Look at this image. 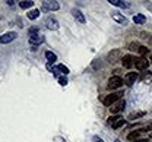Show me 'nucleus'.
I'll list each match as a JSON object with an SVG mask.
<instances>
[{
	"instance_id": "1",
	"label": "nucleus",
	"mask_w": 152,
	"mask_h": 142,
	"mask_svg": "<svg viewBox=\"0 0 152 142\" xmlns=\"http://www.w3.org/2000/svg\"><path fill=\"white\" fill-rule=\"evenodd\" d=\"M28 37H29V43H31V44H34V45H37V44L42 43V35L38 32V28H37V27H34V28H31V29H29Z\"/></svg>"
},
{
	"instance_id": "21",
	"label": "nucleus",
	"mask_w": 152,
	"mask_h": 142,
	"mask_svg": "<svg viewBox=\"0 0 152 142\" xmlns=\"http://www.w3.org/2000/svg\"><path fill=\"white\" fill-rule=\"evenodd\" d=\"M119 54H120V51H119V50H114L113 53H110V54H108V59H110L111 62H114V60H116V57H117Z\"/></svg>"
},
{
	"instance_id": "7",
	"label": "nucleus",
	"mask_w": 152,
	"mask_h": 142,
	"mask_svg": "<svg viewBox=\"0 0 152 142\" xmlns=\"http://www.w3.org/2000/svg\"><path fill=\"white\" fill-rule=\"evenodd\" d=\"M124 108V100H119V101H116L113 106H110V111L111 113H119L120 110H123Z\"/></svg>"
},
{
	"instance_id": "19",
	"label": "nucleus",
	"mask_w": 152,
	"mask_h": 142,
	"mask_svg": "<svg viewBox=\"0 0 152 142\" xmlns=\"http://www.w3.org/2000/svg\"><path fill=\"white\" fill-rule=\"evenodd\" d=\"M46 57H47L48 63H51V62H56V60H57V56H56L54 53H51V51H47V53H46Z\"/></svg>"
},
{
	"instance_id": "29",
	"label": "nucleus",
	"mask_w": 152,
	"mask_h": 142,
	"mask_svg": "<svg viewBox=\"0 0 152 142\" xmlns=\"http://www.w3.org/2000/svg\"><path fill=\"white\" fill-rule=\"evenodd\" d=\"M138 142H146V139H139Z\"/></svg>"
},
{
	"instance_id": "18",
	"label": "nucleus",
	"mask_w": 152,
	"mask_h": 142,
	"mask_svg": "<svg viewBox=\"0 0 152 142\" xmlns=\"http://www.w3.org/2000/svg\"><path fill=\"white\" fill-rule=\"evenodd\" d=\"M57 70H59L60 73H63V76H66V75L69 73V69L64 66V64H59V66H57Z\"/></svg>"
},
{
	"instance_id": "13",
	"label": "nucleus",
	"mask_w": 152,
	"mask_h": 142,
	"mask_svg": "<svg viewBox=\"0 0 152 142\" xmlns=\"http://www.w3.org/2000/svg\"><path fill=\"white\" fill-rule=\"evenodd\" d=\"M108 3H111L113 6H119V8H124V9H127L130 5L127 3V2H123V0H108Z\"/></svg>"
},
{
	"instance_id": "28",
	"label": "nucleus",
	"mask_w": 152,
	"mask_h": 142,
	"mask_svg": "<svg viewBox=\"0 0 152 142\" xmlns=\"http://www.w3.org/2000/svg\"><path fill=\"white\" fill-rule=\"evenodd\" d=\"M13 3H15L13 0H9V2H7V5H9V6H13Z\"/></svg>"
},
{
	"instance_id": "24",
	"label": "nucleus",
	"mask_w": 152,
	"mask_h": 142,
	"mask_svg": "<svg viewBox=\"0 0 152 142\" xmlns=\"http://www.w3.org/2000/svg\"><path fill=\"white\" fill-rule=\"evenodd\" d=\"M138 51H139V54H142V56H143V54H146V53H148V49H146V47H143V45H140Z\"/></svg>"
},
{
	"instance_id": "30",
	"label": "nucleus",
	"mask_w": 152,
	"mask_h": 142,
	"mask_svg": "<svg viewBox=\"0 0 152 142\" xmlns=\"http://www.w3.org/2000/svg\"><path fill=\"white\" fill-rule=\"evenodd\" d=\"M149 62H151V64H152V54H151V57H149Z\"/></svg>"
},
{
	"instance_id": "25",
	"label": "nucleus",
	"mask_w": 152,
	"mask_h": 142,
	"mask_svg": "<svg viewBox=\"0 0 152 142\" xmlns=\"http://www.w3.org/2000/svg\"><path fill=\"white\" fill-rule=\"evenodd\" d=\"M151 130H152V122H151V123H149L148 126H145L143 129H140L139 132H151Z\"/></svg>"
},
{
	"instance_id": "3",
	"label": "nucleus",
	"mask_w": 152,
	"mask_h": 142,
	"mask_svg": "<svg viewBox=\"0 0 152 142\" xmlns=\"http://www.w3.org/2000/svg\"><path fill=\"white\" fill-rule=\"evenodd\" d=\"M120 95H121V94H110V95H107V97L102 100V104L107 106V107H110V106H113L116 101L120 100Z\"/></svg>"
},
{
	"instance_id": "32",
	"label": "nucleus",
	"mask_w": 152,
	"mask_h": 142,
	"mask_svg": "<svg viewBox=\"0 0 152 142\" xmlns=\"http://www.w3.org/2000/svg\"><path fill=\"white\" fill-rule=\"evenodd\" d=\"M151 138H152V133H151Z\"/></svg>"
},
{
	"instance_id": "9",
	"label": "nucleus",
	"mask_w": 152,
	"mask_h": 142,
	"mask_svg": "<svg viewBox=\"0 0 152 142\" xmlns=\"http://www.w3.org/2000/svg\"><path fill=\"white\" fill-rule=\"evenodd\" d=\"M44 10H57L59 9V2H44L42 3Z\"/></svg>"
},
{
	"instance_id": "6",
	"label": "nucleus",
	"mask_w": 152,
	"mask_h": 142,
	"mask_svg": "<svg viewBox=\"0 0 152 142\" xmlns=\"http://www.w3.org/2000/svg\"><path fill=\"white\" fill-rule=\"evenodd\" d=\"M135 67L136 69H139V70H146L148 69V66H149V62L146 60V59H143V57H138V59H135Z\"/></svg>"
},
{
	"instance_id": "8",
	"label": "nucleus",
	"mask_w": 152,
	"mask_h": 142,
	"mask_svg": "<svg viewBox=\"0 0 152 142\" xmlns=\"http://www.w3.org/2000/svg\"><path fill=\"white\" fill-rule=\"evenodd\" d=\"M46 25H47V28H48V29H53V31L59 29V22H57L54 18H47Z\"/></svg>"
},
{
	"instance_id": "12",
	"label": "nucleus",
	"mask_w": 152,
	"mask_h": 142,
	"mask_svg": "<svg viewBox=\"0 0 152 142\" xmlns=\"http://www.w3.org/2000/svg\"><path fill=\"white\" fill-rule=\"evenodd\" d=\"M136 79H138V73H135V72H130V73L126 75V84L127 85H133Z\"/></svg>"
},
{
	"instance_id": "17",
	"label": "nucleus",
	"mask_w": 152,
	"mask_h": 142,
	"mask_svg": "<svg viewBox=\"0 0 152 142\" xmlns=\"http://www.w3.org/2000/svg\"><path fill=\"white\" fill-rule=\"evenodd\" d=\"M145 116V113L143 111H139V113H132L129 116V120H136V119H139V117H143Z\"/></svg>"
},
{
	"instance_id": "10",
	"label": "nucleus",
	"mask_w": 152,
	"mask_h": 142,
	"mask_svg": "<svg viewBox=\"0 0 152 142\" xmlns=\"http://www.w3.org/2000/svg\"><path fill=\"white\" fill-rule=\"evenodd\" d=\"M121 63H123V66H124V67H132V66H133V63H135V59H133V56L127 54V56H123Z\"/></svg>"
},
{
	"instance_id": "15",
	"label": "nucleus",
	"mask_w": 152,
	"mask_h": 142,
	"mask_svg": "<svg viewBox=\"0 0 152 142\" xmlns=\"http://www.w3.org/2000/svg\"><path fill=\"white\" fill-rule=\"evenodd\" d=\"M145 21H146V18H145V15H135L133 16V22L135 23H145Z\"/></svg>"
},
{
	"instance_id": "31",
	"label": "nucleus",
	"mask_w": 152,
	"mask_h": 142,
	"mask_svg": "<svg viewBox=\"0 0 152 142\" xmlns=\"http://www.w3.org/2000/svg\"><path fill=\"white\" fill-rule=\"evenodd\" d=\"M116 142H121V141H116Z\"/></svg>"
},
{
	"instance_id": "5",
	"label": "nucleus",
	"mask_w": 152,
	"mask_h": 142,
	"mask_svg": "<svg viewBox=\"0 0 152 142\" xmlns=\"http://www.w3.org/2000/svg\"><path fill=\"white\" fill-rule=\"evenodd\" d=\"M16 37H18V34L13 32V31L6 32V34H3V35H0V43H2V44H9V43H12Z\"/></svg>"
},
{
	"instance_id": "14",
	"label": "nucleus",
	"mask_w": 152,
	"mask_h": 142,
	"mask_svg": "<svg viewBox=\"0 0 152 142\" xmlns=\"http://www.w3.org/2000/svg\"><path fill=\"white\" fill-rule=\"evenodd\" d=\"M111 16H113V19H114V21H117V22H120V23H126V22H127L126 16L120 15L119 12H113V13H111Z\"/></svg>"
},
{
	"instance_id": "23",
	"label": "nucleus",
	"mask_w": 152,
	"mask_h": 142,
	"mask_svg": "<svg viewBox=\"0 0 152 142\" xmlns=\"http://www.w3.org/2000/svg\"><path fill=\"white\" fill-rule=\"evenodd\" d=\"M59 84L63 85V86L67 85V78H66V76H60V78H59Z\"/></svg>"
},
{
	"instance_id": "4",
	"label": "nucleus",
	"mask_w": 152,
	"mask_h": 142,
	"mask_svg": "<svg viewBox=\"0 0 152 142\" xmlns=\"http://www.w3.org/2000/svg\"><path fill=\"white\" fill-rule=\"evenodd\" d=\"M121 84H123V81H121L120 76H111L110 79H108L107 88H108V89H116V88H119Z\"/></svg>"
},
{
	"instance_id": "2",
	"label": "nucleus",
	"mask_w": 152,
	"mask_h": 142,
	"mask_svg": "<svg viewBox=\"0 0 152 142\" xmlns=\"http://www.w3.org/2000/svg\"><path fill=\"white\" fill-rule=\"evenodd\" d=\"M124 123H126V120L120 116H110L108 117V125H111V128H114V129L124 126Z\"/></svg>"
},
{
	"instance_id": "27",
	"label": "nucleus",
	"mask_w": 152,
	"mask_h": 142,
	"mask_svg": "<svg viewBox=\"0 0 152 142\" xmlns=\"http://www.w3.org/2000/svg\"><path fill=\"white\" fill-rule=\"evenodd\" d=\"M94 142H104V141H102V139H100L98 136H95V138H94Z\"/></svg>"
},
{
	"instance_id": "16",
	"label": "nucleus",
	"mask_w": 152,
	"mask_h": 142,
	"mask_svg": "<svg viewBox=\"0 0 152 142\" xmlns=\"http://www.w3.org/2000/svg\"><path fill=\"white\" fill-rule=\"evenodd\" d=\"M19 6L22 8V9H29V8H32L34 6V2H28V0H24V2H19Z\"/></svg>"
},
{
	"instance_id": "11",
	"label": "nucleus",
	"mask_w": 152,
	"mask_h": 142,
	"mask_svg": "<svg viewBox=\"0 0 152 142\" xmlns=\"http://www.w3.org/2000/svg\"><path fill=\"white\" fill-rule=\"evenodd\" d=\"M72 15H73V18H75L78 22H80V23H85V16L82 15V12H80V10H78V9H73V10H72Z\"/></svg>"
},
{
	"instance_id": "20",
	"label": "nucleus",
	"mask_w": 152,
	"mask_h": 142,
	"mask_svg": "<svg viewBox=\"0 0 152 142\" xmlns=\"http://www.w3.org/2000/svg\"><path fill=\"white\" fill-rule=\"evenodd\" d=\"M38 15H40V10H38V9H34V10L28 12V18H29V19H37Z\"/></svg>"
},
{
	"instance_id": "22",
	"label": "nucleus",
	"mask_w": 152,
	"mask_h": 142,
	"mask_svg": "<svg viewBox=\"0 0 152 142\" xmlns=\"http://www.w3.org/2000/svg\"><path fill=\"white\" fill-rule=\"evenodd\" d=\"M139 133H140L139 130H136V132H132V133H129V136H127V138H129L130 141H133V139H138Z\"/></svg>"
},
{
	"instance_id": "26",
	"label": "nucleus",
	"mask_w": 152,
	"mask_h": 142,
	"mask_svg": "<svg viewBox=\"0 0 152 142\" xmlns=\"http://www.w3.org/2000/svg\"><path fill=\"white\" fill-rule=\"evenodd\" d=\"M129 47H130V49H132V50H136V51H138V50H139V47H140V45H139V44H130Z\"/></svg>"
}]
</instances>
